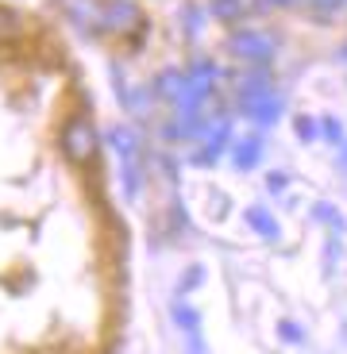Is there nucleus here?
<instances>
[{
  "label": "nucleus",
  "instance_id": "obj_1",
  "mask_svg": "<svg viewBox=\"0 0 347 354\" xmlns=\"http://www.w3.org/2000/svg\"><path fill=\"white\" fill-rule=\"evenodd\" d=\"M97 142H100V135H97L89 115H70L62 124V131H58V151H62L73 166H85V162L97 154Z\"/></svg>",
  "mask_w": 347,
  "mask_h": 354
},
{
  "label": "nucleus",
  "instance_id": "obj_2",
  "mask_svg": "<svg viewBox=\"0 0 347 354\" xmlns=\"http://www.w3.org/2000/svg\"><path fill=\"white\" fill-rule=\"evenodd\" d=\"M139 24H143L139 4H132V0H105V27L108 31L127 35V31H135Z\"/></svg>",
  "mask_w": 347,
  "mask_h": 354
},
{
  "label": "nucleus",
  "instance_id": "obj_3",
  "mask_svg": "<svg viewBox=\"0 0 347 354\" xmlns=\"http://www.w3.org/2000/svg\"><path fill=\"white\" fill-rule=\"evenodd\" d=\"M231 50L247 58V62H267L270 54H274V39L263 35V31H243V35L231 39Z\"/></svg>",
  "mask_w": 347,
  "mask_h": 354
},
{
  "label": "nucleus",
  "instance_id": "obj_4",
  "mask_svg": "<svg viewBox=\"0 0 347 354\" xmlns=\"http://www.w3.org/2000/svg\"><path fill=\"white\" fill-rule=\"evenodd\" d=\"M62 8L73 24H105V4H93V0H62Z\"/></svg>",
  "mask_w": 347,
  "mask_h": 354
},
{
  "label": "nucleus",
  "instance_id": "obj_5",
  "mask_svg": "<svg viewBox=\"0 0 347 354\" xmlns=\"http://www.w3.org/2000/svg\"><path fill=\"white\" fill-rule=\"evenodd\" d=\"M16 35H24V16L16 8H8V4H0V43Z\"/></svg>",
  "mask_w": 347,
  "mask_h": 354
},
{
  "label": "nucleus",
  "instance_id": "obj_6",
  "mask_svg": "<svg viewBox=\"0 0 347 354\" xmlns=\"http://www.w3.org/2000/svg\"><path fill=\"white\" fill-rule=\"evenodd\" d=\"M208 16L224 19V24H235L243 16V0H208Z\"/></svg>",
  "mask_w": 347,
  "mask_h": 354
},
{
  "label": "nucleus",
  "instance_id": "obj_7",
  "mask_svg": "<svg viewBox=\"0 0 347 354\" xmlns=\"http://www.w3.org/2000/svg\"><path fill=\"white\" fill-rule=\"evenodd\" d=\"M174 319H178V328L186 331V335H197V331H201V316H197L193 308H189V304H174Z\"/></svg>",
  "mask_w": 347,
  "mask_h": 354
},
{
  "label": "nucleus",
  "instance_id": "obj_8",
  "mask_svg": "<svg viewBox=\"0 0 347 354\" xmlns=\"http://www.w3.org/2000/svg\"><path fill=\"white\" fill-rule=\"evenodd\" d=\"M247 223H251V227H258L263 235H267V239H274V235H278V223L270 220L263 208H251V212H247Z\"/></svg>",
  "mask_w": 347,
  "mask_h": 354
},
{
  "label": "nucleus",
  "instance_id": "obj_9",
  "mask_svg": "<svg viewBox=\"0 0 347 354\" xmlns=\"http://www.w3.org/2000/svg\"><path fill=\"white\" fill-rule=\"evenodd\" d=\"M255 158H258L255 139H247V147H235V162H240V166H255Z\"/></svg>",
  "mask_w": 347,
  "mask_h": 354
},
{
  "label": "nucleus",
  "instance_id": "obj_10",
  "mask_svg": "<svg viewBox=\"0 0 347 354\" xmlns=\"http://www.w3.org/2000/svg\"><path fill=\"white\" fill-rule=\"evenodd\" d=\"M317 220H328V223H332V227H336V231L344 227V220H339V216L332 212V208H317Z\"/></svg>",
  "mask_w": 347,
  "mask_h": 354
},
{
  "label": "nucleus",
  "instance_id": "obj_11",
  "mask_svg": "<svg viewBox=\"0 0 347 354\" xmlns=\"http://www.w3.org/2000/svg\"><path fill=\"white\" fill-rule=\"evenodd\" d=\"M297 135H301V139H312V135H317V124H312V120H297Z\"/></svg>",
  "mask_w": 347,
  "mask_h": 354
},
{
  "label": "nucleus",
  "instance_id": "obj_12",
  "mask_svg": "<svg viewBox=\"0 0 347 354\" xmlns=\"http://www.w3.org/2000/svg\"><path fill=\"white\" fill-rule=\"evenodd\" d=\"M282 339H290V343H301V331H297V324H282Z\"/></svg>",
  "mask_w": 347,
  "mask_h": 354
},
{
  "label": "nucleus",
  "instance_id": "obj_13",
  "mask_svg": "<svg viewBox=\"0 0 347 354\" xmlns=\"http://www.w3.org/2000/svg\"><path fill=\"white\" fill-rule=\"evenodd\" d=\"M324 135H332V139H339V124H336V120H324Z\"/></svg>",
  "mask_w": 347,
  "mask_h": 354
},
{
  "label": "nucleus",
  "instance_id": "obj_14",
  "mask_svg": "<svg viewBox=\"0 0 347 354\" xmlns=\"http://www.w3.org/2000/svg\"><path fill=\"white\" fill-rule=\"evenodd\" d=\"M267 185H270V189H285V177H282V174H270Z\"/></svg>",
  "mask_w": 347,
  "mask_h": 354
},
{
  "label": "nucleus",
  "instance_id": "obj_15",
  "mask_svg": "<svg viewBox=\"0 0 347 354\" xmlns=\"http://www.w3.org/2000/svg\"><path fill=\"white\" fill-rule=\"evenodd\" d=\"M270 8H285V4H297V0H267Z\"/></svg>",
  "mask_w": 347,
  "mask_h": 354
},
{
  "label": "nucleus",
  "instance_id": "obj_16",
  "mask_svg": "<svg viewBox=\"0 0 347 354\" xmlns=\"http://www.w3.org/2000/svg\"><path fill=\"white\" fill-rule=\"evenodd\" d=\"M339 162H344V166H347V147H344V154H339Z\"/></svg>",
  "mask_w": 347,
  "mask_h": 354
}]
</instances>
